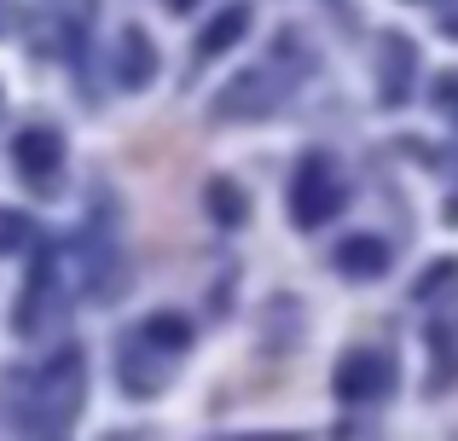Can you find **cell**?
Segmentation results:
<instances>
[{
	"label": "cell",
	"mask_w": 458,
	"mask_h": 441,
	"mask_svg": "<svg viewBox=\"0 0 458 441\" xmlns=\"http://www.w3.org/2000/svg\"><path fill=\"white\" fill-rule=\"evenodd\" d=\"M151 337H157V343H163V349H186V343H191V331H186V326H180V319H174V314H157V326H151Z\"/></svg>",
	"instance_id": "cell-10"
},
{
	"label": "cell",
	"mask_w": 458,
	"mask_h": 441,
	"mask_svg": "<svg viewBox=\"0 0 458 441\" xmlns=\"http://www.w3.org/2000/svg\"><path fill=\"white\" fill-rule=\"evenodd\" d=\"M447 221H458V198H447Z\"/></svg>",
	"instance_id": "cell-13"
},
{
	"label": "cell",
	"mask_w": 458,
	"mask_h": 441,
	"mask_svg": "<svg viewBox=\"0 0 458 441\" xmlns=\"http://www.w3.org/2000/svg\"><path fill=\"white\" fill-rule=\"evenodd\" d=\"M336 267H343L348 279H377V273H389V244H383V238H348V244L336 250Z\"/></svg>",
	"instance_id": "cell-5"
},
{
	"label": "cell",
	"mask_w": 458,
	"mask_h": 441,
	"mask_svg": "<svg viewBox=\"0 0 458 441\" xmlns=\"http://www.w3.org/2000/svg\"><path fill=\"white\" fill-rule=\"evenodd\" d=\"M377 88H383V105H401L406 99V81H412V70H418V53L401 41V35H383V47H377Z\"/></svg>",
	"instance_id": "cell-4"
},
{
	"label": "cell",
	"mask_w": 458,
	"mask_h": 441,
	"mask_svg": "<svg viewBox=\"0 0 458 441\" xmlns=\"http://www.w3.org/2000/svg\"><path fill=\"white\" fill-rule=\"evenodd\" d=\"M23 244V216H0V250Z\"/></svg>",
	"instance_id": "cell-11"
},
{
	"label": "cell",
	"mask_w": 458,
	"mask_h": 441,
	"mask_svg": "<svg viewBox=\"0 0 458 441\" xmlns=\"http://www.w3.org/2000/svg\"><path fill=\"white\" fill-rule=\"evenodd\" d=\"M209 209H215V216H221L226 226H244V216H250V198L238 192L233 181H215V186H209Z\"/></svg>",
	"instance_id": "cell-9"
},
{
	"label": "cell",
	"mask_w": 458,
	"mask_h": 441,
	"mask_svg": "<svg viewBox=\"0 0 458 441\" xmlns=\"http://www.w3.org/2000/svg\"><path fill=\"white\" fill-rule=\"evenodd\" d=\"M18 163L30 174H53L58 169V134H47V128H30V134L18 140Z\"/></svg>",
	"instance_id": "cell-6"
},
{
	"label": "cell",
	"mask_w": 458,
	"mask_h": 441,
	"mask_svg": "<svg viewBox=\"0 0 458 441\" xmlns=\"http://www.w3.org/2000/svg\"><path fill=\"white\" fill-rule=\"evenodd\" d=\"M441 30H447V35H458V6H447V12H441Z\"/></svg>",
	"instance_id": "cell-12"
},
{
	"label": "cell",
	"mask_w": 458,
	"mask_h": 441,
	"mask_svg": "<svg viewBox=\"0 0 458 441\" xmlns=\"http://www.w3.org/2000/svg\"><path fill=\"white\" fill-rule=\"evenodd\" d=\"M168 6H174V12H186V6H191V0H168Z\"/></svg>",
	"instance_id": "cell-14"
},
{
	"label": "cell",
	"mask_w": 458,
	"mask_h": 441,
	"mask_svg": "<svg viewBox=\"0 0 458 441\" xmlns=\"http://www.w3.org/2000/svg\"><path fill=\"white\" fill-rule=\"evenodd\" d=\"M151 70H157L151 41H146L140 30H128V35H123V81H128V88H146V81H151Z\"/></svg>",
	"instance_id": "cell-7"
},
{
	"label": "cell",
	"mask_w": 458,
	"mask_h": 441,
	"mask_svg": "<svg viewBox=\"0 0 458 441\" xmlns=\"http://www.w3.org/2000/svg\"><path fill=\"white\" fill-rule=\"evenodd\" d=\"M343 204H348V181L336 174V163L325 157V151L302 157V169H296V181H291V216H296V226L336 221Z\"/></svg>",
	"instance_id": "cell-1"
},
{
	"label": "cell",
	"mask_w": 458,
	"mask_h": 441,
	"mask_svg": "<svg viewBox=\"0 0 458 441\" xmlns=\"http://www.w3.org/2000/svg\"><path fill=\"white\" fill-rule=\"evenodd\" d=\"M389 384H394V366H389V354H377V349H348L343 366H336V377H331L336 401H348V407H366V401L389 395Z\"/></svg>",
	"instance_id": "cell-2"
},
{
	"label": "cell",
	"mask_w": 458,
	"mask_h": 441,
	"mask_svg": "<svg viewBox=\"0 0 458 441\" xmlns=\"http://www.w3.org/2000/svg\"><path fill=\"white\" fill-rule=\"evenodd\" d=\"M284 105V81H279V70H244V76L233 81V88L215 99V116H267V111H279Z\"/></svg>",
	"instance_id": "cell-3"
},
{
	"label": "cell",
	"mask_w": 458,
	"mask_h": 441,
	"mask_svg": "<svg viewBox=\"0 0 458 441\" xmlns=\"http://www.w3.org/2000/svg\"><path fill=\"white\" fill-rule=\"evenodd\" d=\"M244 30H250V6H226L221 18H215L209 30H203V47H198V53H203V58H215L221 47H233Z\"/></svg>",
	"instance_id": "cell-8"
}]
</instances>
